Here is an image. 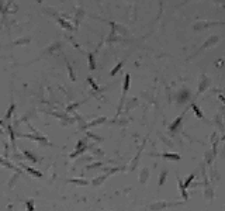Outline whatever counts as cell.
Returning a JSON list of instances; mask_svg holds the SVG:
<instances>
[{
	"label": "cell",
	"instance_id": "6da1fadb",
	"mask_svg": "<svg viewBox=\"0 0 225 211\" xmlns=\"http://www.w3.org/2000/svg\"><path fill=\"white\" fill-rule=\"evenodd\" d=\"M189 99H190V96H189V90H183V92L180 93V96H179V102L184 103V102H187Z\"/></svg>",
	"mask_w": 225,
	"mask_h": 211
},
{
	"label": "cell",
	"instance_id": "7a4b0ae2",
	"mask_svg": "<svg viewBox=\"0 0 225 211\" xmlns=\"http://www.w3.org/2000/svg\"><path fill=\"white\" fill-rule=\"evenodd\" d=\"M167 203H156V204H152L151 205V210L152 211H156V210H162V208H165V207H167Z\"/></svg>",
	"mask_w": 225,
	"mask_h": 211
},
{
	"label": "cell",
	"instance_id": "3957f363",
	"mask_svg": "<svg viewBox=\"0 0 225 211\" xmlns=\"http://www.w3.org/2000/svg\"><path fill=\"white\" fill-rule=\"evenodd\" d=\"M69 183H75V185H80V186H87L89 182L87 180H83V179H71Z\"/></svg>",
	"mask_w": 225,
	"mask_h": 211
},
{
	"label": "cell",
	"instance_id": "277c9868",
	"mask_svg": "<svg viewBox=\"0 0 225 211\" xmlns=\"http://www.w3.org/2000/svg\"><path fill=\"white\" fill-rule=\"evenodd\" d=\"M177 180H179V189H180V192H181V196H183V198H184V200H187V198H189V196H187L186 189H184V186H183V183H181V180H180V179H177Z\"/></svg>",
	"mask_w": 225,
	"mask_h": 211
},
{
	"label": "cell",
	"instance_id": "5b68a950",
	"mask_svg": "<svg viewBox=\"0 0 225 211\" xmlns=\"http://www.w3.org/2000/svg\"><path fill=\"white\" fill-rule=\"evenodd\" d=\"M162 156L166 158V159H172V160H179L180 159V156L179 155H176V154H163Z\"/></svg>",
	"mask_w": 225,
	"mask_h": 211
},
{
	"label": "cell",
	"instance_id": "8992f818",
	"mask_svg": "<svg viewBox=\"0 0 225 211\" xmlns=\"http://www.w3.org/2000/svg\"><path fill=\"white\" fill-rule=\"evenodd\" d=\"M129 75H125V82H124V94L128 92V89H129Z\"/></svg>",
	"mask_w": 225,
	"mask_h": 211
},
{
	"label": "cell",
	"instance_id": "52a82bcc",
	"mask_svg": "<svg viewBox=\"0 0 225 211\" xmlns=\"http://www.w3.org/2000/svg\"><path fill=\"white\" fill-rule=\"evenodd\" d=\"M191 109H193V111L196 113V114H197V117H199V118H204V114H203V113L200 111L199 107H197L196 104H191Z\"/></svg>",
	"mask_w": 225,
	"mask_h": 211
},
{
	"label": "cell",
	"instance_id": "ba28073f",
	"mask_svg": "<svg viewBox=\"0 0 225 211\" xmlns=\"http://www.w3.org/2000/svg\"><path fill=\"white\" fill-rule=\"evenodd\" d=\"M181 118H183L181 115H180V117H177V120H176V121H174L173 124L170 125V131H176V128H177V125H179L180 122H181Z\"/></svg>",
	"mask_w": 225,
	"mask_h": 211
},
{
	"label": "cell",
	"instance_id": "9c48e42d",
	"mask_svg": "<svg viewBox=\"0 0 225 211\" xmlns=\"http://www.w3.org/2000/svg\"><path fill=\"white\" fill-rule=\"evenodd\" d=\"M166 175H167V170H162L161 179H159V186H162L163 183H165V180H166Z\"/></svg>",
	"mask_w": 225,
	"mask_h": 211
},
{
	"label": "cell",
	"instance_id": "30bf717a",
	"mask_svg": "<svg viewBox=\"0 0 225 211\" xmlns=\"http://www.w3.org/2000/svg\"><path fill=\"white\" fill-rule=\"evenodd\" d=\"M104 179H106V176H103V177H99V179H94L93 182H91V185H93V186H100L104 182Z\"/></svg>",
	"mask_w": 225,
	"mask_h": 211
},
{
	"label": "cell",
	"instance_id": "8fae6325",
	"mask_svg": "<svg viewBox=\"0 0 225 211\" xmlns=\"http://www.w3.org/2000/svg\"><path fill=\"white\" fill-rule=\"evenodd\" d=\"M27 170H28L30 173H32V175H34L35 177H41V176H42V173L38 172V170H34L32 167H27Z\"/></svg>",
	"mask_w": 225,
	"mask_h": 211
},
{
	"label": "cell",
	"instance_id": "7c38bea8",
	"mask_svg": "<svg viewBox=\"0 0 225 211\" xmlns=\"http://www.w3.org/2000/svg\"><path fill=\"white\" fill-rule=\"evenodd\" d=\"M89 62H90V69H91V70L96 69V65H94V58H93V55H91V54H89Z\"/></svg>",
	"mask_w": 225,
	"mask_h": 211
},
{
	"label": "cell",
	"instance_id": "4fadbf2b",
	"mask_svg": "<svg viewBox=\"0 0 225 211\" xmlns=\"http://www.w3.org/2000/svg\"><path fill=\"white\" fill-rule=\"evenodd\" d=\"M193 179H194V175H190V176L187 177V180H186V182H184V183H183V186H184V189H187V187L190 186V183H191V180H193Z\"/></svg>",
	"mask_w": 225,
	"mask_h": 211
},
{
	"label": "cell",
	"instance_id": "5bb4252c",
	"mask_svg": "<svg viewBox=\"0 0 225 211\" xmlns=\"http://www.w3.org/2000/svg\"><path fill=\"white\" fill-rule=\"evenodd\" d=\"M148 173H149L148 169H144V170H142V176H141V182H142V183H145V179H148Z\"/></svg>",
	"mask_w": 225,
	"mask_h": 211
},
{
	"label": "cell",
	"instance_id": "9a60e30c",
	"mask_svg": "<svg viewBox=\"0 0 225 211\" xmlns=\"http://www.w3.org/2000/svg\"><path fill=\"white\" fill-rule=\"evenodd\" d=\"M121 66H122V62H120V64L117 65V66H116V68H114V69L111 70V73H110V75H111V76H114V75H116L117 72H118V70L121 69Z\"/></svg>",
	"mask_w": 225,
	"mask_h": 211
},
{
	"label": "cell",
	"instance_id": "2e32d148",
	"mask_svg": "<svg viewBox=\"0 0 225 211\" xmlns=\"http://www.w3.org/2000/svg\"><path fill=\"white\" fill-rule=\"evenodd\" d=\"M27 211H34V201L32 200L27 201Z\"/></svg>",
	"mask_w": 225,
	"mask_h": 211
},
{
	"label": "cell",
	"instance_id": "e0dca14e",
	"mask_svg": "<svg viewBox=\"0 0 225 211\" xmlns=\"http://www.w3.org/2000/svg\"><path fill=\"white\" fill-rule=\"evenodd\" d=\"M87 80H89V83L90 84H91V87H93V89H99V86H97V84L96 83H94V82H93V79H91V77H89V79H87Z\"/></svg>",
	"mask_w": 225,
	"mask_h": 211
},
{
	"label": "cell",
	"instance_id": "ac0fdd59",
	"mask_svg": "<svg viewBox=\"0 0 225 211\" xmlns=\"http://www.w3.org/2000/svg\"><path fill=\"white\" fill-rule=\"evenodd\" d=\"M24 155H26L27 158H30V159H31V160H34V162L37 160V159H35V158H34V156H32L31 154H30V152H28V151H24Z\"/></svg>",
	"mask_w": 225,
	"mask_h": 211
},
{
	"label": "cell",
	"instance_id": "d6986e66",
	"mask_svg": "<svg viewBox=\"0 0 225 211\" xmlns=\"http://www.w3.org/2000/svg\"><path fill=\"white\" fill-rule=\"evenodd\" d=\"M13 110H14V104H11V106H10V110H9V113L6 114V118H9V117H10V114L13 113Z\"/></svg>",
	"mask_w": 225,
	"mask_h": 211
},
{
	"label": "cell",
	"instance_id": "ffe728a7",
	"mask_svg": "<svg viewBox=\"0 0 225 211\" xmlns=\"http://www.w3.org/2000/svg\"><path fill=\"white\" fill-rule=\"evenodd\" d=\"M219 99H221V100H222V102L225 103V97H224V96H219Z\"/></svg>",
	"mask_w": 225,
	"mask_h": 211
}]
</instances>
